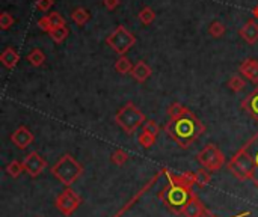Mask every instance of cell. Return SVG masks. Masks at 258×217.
I'll return each mask as SVG.
<instances>
[{
    "instance_id": "836d02e7",
    "label": "cell",
    "mask_w": 258,
    "mask_h": 217,
    "mask_svg": "<svg viewBox=\"0 0 258 217\" xmlns=\"http://www.w3.org/2000/svg\"><path fill=\"white\" fill-rule=\"evenodd\" d=\"M53 5H54V0H36L35 2L36 9H39L41 12H47Z\"/></svg>"
},
{
    "instance_id": "cb8c5ba5",
    "label": "cell",
    "mask_w": 258,
    "mask_h": 217,
    "mask_svg": "<svg viewBox=\"0 0 258 217\" xmlns=\"http://www.w3.org/2000/svg\"><path fill=\"white\" fill-rule=\"evenodd\" d=\"M24 171V166H23V162H18V160H12L11 163H8L6 166V174L12 178H18L21 175V172Z\"/></svg>"
},
{
    "instance_id": "4dcf8cb0",
    "label": "cell",
    "mask_w": 258,
    "mask_h": 217,
    "mask_svg": "<svg viewBox=\"0 0 258 217\" xmlns=\"http://www.w3.org/2000/svg\"><path fill=\"white\" fill-rule=\"evenodd\" d=\"M142 131L150 133V134H153L154 137H157V134H159V131H160V127L157 125V122H156V121H153V119H147V121H145V124L142 125Z\"/></svg>"
},
{
    "instance_id": "e0dca14e",
    "label": "cell",
    "mask_w": 258,
    "mask_h": 217,
    "mask_svg": "<svg viewBox=\"0 0 258 217\" xmlns=\"http://www.w3.org/2000/svg\"><path fill=\"white\" fill-rule=\"evenodd\" d=\"M18 60H20V56H18V53H17L12 47H6V48L2 51V54H0V62H2L3 66L8 68V69L15 68L17 63H18Z\"/></svg>"
},
{
    "instance_id": "9c48e42d",
    "label": "cell",
    "mask_w": 258,
    "mask_h": 217,
    "mask_svg": "<svg viewBox=\"0 0 258 217\" xmlns=\"http://www.w3.org/2000/svg\"><path fill=\"white\" fill-rule=\"evenodd\" d=\"M23 166H24V172H27L32 178H36V177H39L45 171L47 162L36 151H32V153H29L24 157Z\"/></svg>"
},
{
    "instance_id": "484cf974",
    "label": "cell",
    "mask_w": 258,
    "mask_h": 217,
    "mask_svg": "<svg viewBox=\"0 0 258 217\" xmlns=\"http://www.w3.org/2000/svg\"><path fill=\"white\" fill-rule=\"evenodd\" d=\"M225 32H227V29L221 21H213L209 26V35L213 36V38H222L225 35Z\"/></svg>"
},
{
    "instance_id": "3957f363",
    "label": "cell",
    "mask_w": 258,
    "mask_h": 217,
    "mask_svg": "<svg viewBox=\"0 0 258 217\" xmlns=\"http://www.w3.org/2000/svg\"><path fill=\"white\" fill-rule=\"evenodd\" d=\"M51 174L56 180H59L62 184L70 187L83 174V166L71 154H63L51 166Z\"/></svg>"
},
{
    "instance_id": "8fae6325",
    "label": "cell",
    "mask_w": 258,
    "mask_h": 217,
    "mask_svg": "<svg viewBox=\"0 0 258 217\" xmlns=\"http://www.w3.org/2000/svg\"><path fill=\"white\" fill-rule=\"evenodd\" d=\"M163 174L166 175L169 186H183V187L192 189L197 184L195 183V172H184L181 175H175V174H171L168 169H163Z\"/></svg>"
},
{
    "instance_id": "ffe728a7",
    "label": "cell",
    "mask_w": 258,
    "mask_h": 217,
    "mask_svg": "<svg viewBox=\"0 0 258 217\" xmlns=\"http://www.w3.org/2000/svg\"><path fill=\"white\" fill-rule=\"evenodd\" d=\"M128 159H130V154H128L125 150H121V148L115 150V151L110 154V162H112L115 166H124V165L128 162Z\"/></svg>"
},
{
    "instance_id": "e575fe53",
    "label": "cell",
    "mask_w": 258,
    "mask_h": 217,
    "mask_svg": "<svg viewBox=\"0 0 258 217\" xmlns=\"http://www.w3.org/2000/svg\"><path fill=\"white\" fill-rule=\"evenodd\" d=\"M119 2H121V0H104V6H106L109 11H115V9L119 6Z\"/></svg>"
},
{
    "instance_id": "ab89813d",
    "label": "cell",
    "mask_w": 258,
    "mask_h": 217,
    "mask_svg": "<svg viewBox=\"0 0 258 217\" xmlns=\"http://www.w3.org/2000/svg\"><path fill=\"white\" fill-rule=\"evenodd\" d=\"M36 217H42V216H36Z\"/></svg>"
},
{
    "instance_id": "d6a6232c",
    "label": "cell",
    "mask_w": 258,
    "mask_h": 217,
    "mask_svg": "<svg viewBox=\"0 0 258 217\" xmlns=\"http://www.w3.org/2000/svg\"><path fill=\"white\" fill-rule=\"evenodd\" d=\"M38 26H39L41 30L47 32V33H51V32H53V26H51V21H50L48 15L41 17V18L38 20Z\"/></svg>"
},
{
    "instance_id": "ba28073f",
    "label": "cell",
    "mask_w": 258,
    "mask_h": 217,
    "mask_svg": "<svg viewBox=\"0 0 258 217\" xmlns=\"http://www.w3.org/2000/svg\"><path fill=\"white\" fill-rule=\"evenodd\" d=\"M80 204H82V198L71 187L63 189L56 198V208L65 217L73 216L79 210Z\"/></svg>"
},
{
    "instance_id": "d590c367",
    "label": "cell",
    "mask_w": 258,
    "mask_h": 217,
    "mask_svg": "<svg viewBox=\"0 0 258 217\" xmlns=\"http://www.w3.org/2000/svg\"><path fill=\"white\" fill-rule=\"evenodd\" d=\"M252 181L257 184V187H258V153L255 154V174H254V178H252Z\"/></svg>"
},
{
    "instance_id": "2e32d148",
    "label": "cell",
    "mask_w": 258,
    "mask_h": 217,
    "mask_svg": "<svg viewBox=\"0 0 258 217\" xmlns=\"http://www.w3.org/2000/svg\"><path fill=\"white\" fill-rule=\"evenodd\" d=\"M206 211V207L201 204V201L194 195V198L187 202V205L183 208L181 214L184 217H200Z\"/></svg>"
},
{
    "instance_id": "30bf717a",
    "label": "cell",
    "mask_w": 258,
    "mask_h": 217,
    "mask_svg": "<svg viewBox=\"0 0 258 217\" xmlns=\"http://www.w3.org/2000/svg\"><path fill=\"white\" fill-rule=\"evenodd\" d=\"M11 142L18 148V150H26L32 142H33V134L32 131L24 127V125H20L12 134H11Z\"/></svg>"
},
{
    "instance_id": "6da1fadb",
    "label": "cell",
    "mask_w": 258,
    "mask_h": 217,
    "mask_svg": "<svg viewBox=\"0 0 258 217\" xmlns=\"http://www.w3.org/2000/svg\"><path fill=\"white\" fill-rule=\"evenodd\" d=\"M163 128L168 136H171L183 150L190 148V145L206 131L204 124L190 110H187L186 115L178 119H169Z\"/></svg>"
},
{
    "instance_id": "7402d4cb",
    "label": "cell",
    "mask_w": 258,
    "mask_h": 217,
    "mask_svg": "<svg viewBox=\"0 0 258 217\" xmlns=\"http://www.w3.org/2000/svg\"><path fill=\"white\" fill-rule=\"evenodd\" d=\"M187 110H189V109L184 107L183 104H180V103H172V104L168 107V115H169L171 119H178V118L184 116Z\"/></svg>"
},
{
    "instance_id": "8d00e7d4",
    "label": "cell",
    "mask_w": 258,
    "mask_h": 217,
    "mask_svg": "<svg viewBox=\"0 0 258 217\" xmlns=\"http://www.w3.org/2000/svg\"><path fill=\"white\" fill-rule=\"evenodd\" d=\"M200 217H215V216H213L210 211H207V210H206V211H204V213H203V214H201ZM237 217H240V216H237Z\"/></svg>"
},
{
    "instance_id": "ac0fdd59",
    "label": "cell",
    "mask_w": 258,
    "mask_h": 217,
    "mask_svg": "<svg viewBox=\"0 0 258 217\" xmlns=\"http://www.w3.org/2000/svg\"><path fill=\"white\" fill-rule=\"evenodd\" d=\"M89 18H91L89 11L85 9V8H82V6H77V8L73 9V12H71V20H73L77 26L86 24V23L89 21Z\"/></svg>"
},
{
    "instance_id": "603a6c76",
    "label": "cell",
    "mask_w": 258,
    "mask_h": 217,
    "mask_svg": "<svg viewBox=\"0 0 258 217\" xmlns=\"http://www.w3.org/2000/svg\"><path fill=\"white\" fill-rule=\"evenodd\" d=\"M138 18H139V21H141L144 26H148V24H151V23L154 21V18H156V12L153 11V8L145 6L144 9H141V12H139Z\"/></svg>"
},
{
    "instance_id": "5b68a950",
    "label": "cell",
    "mask_w": 258,
    "mask_h": 217,
    "mask_svg": "<svg viewBox=\"0 0 258 217\" xmlns=\"http://www.w3.org/2000/svg\"><path fill=\"white\" fill-rule=\"evenodd\" d=\"M192 198H194L192 189L183 187V186H169L168 184V187L160 192V199L166 204V207L171 211L180 213V214Z\"/></svg>"
},
{
    "instance_id": "74e56055",
    "label": "cell",
    "mask_w": 258,
    "mask_h": 217,
    "mask_svg": "<svg viewBox=\"0 0 258 217\" xmlns=\"http://www.w3.org/2000/svg\"><path fill=\"white\" fill-rule=\"evenodd\" d=\"M254 17H255V18L258 20V5L255 6V8H254Z\"/></svg>"
},
{
    "instance_id": "277c9868",
    "label": "cell",
    "mask_w": 258,
    "mask_h": 217,
    "mask_svg": "<svg viewBox=\"0 0 258 217\" xmlns=\"http://www.w3.org/2000/svg\"><path fill=\"white\" fill-rule=\"evenodd\" d=\"M115 121L125 134H135L138 128L145 124L147 119L145 115L138 109V106L128 101L115 113Z\"/></svg>"
},
{
    "instance_id": "52a82bcc",
    "label": "cell",
    "mask_w": 258,
    "mask_h": 217,
    "mask_svg": "<svg viewBox=\"0 0 258 217\" xmlns=\"http://www.w3.org/2000/svg\"><path fill=\"white\" fill-rule=\"evenodd\" d=\"M197 159H198L200 165L203 166V169H207L209 172H216V171L222 169V166L225 165V156L215 143L206 145L198 153Z\"/></svg>"
},
{
    "instance_id": "44dd1931",
    "label": "cell",
    "mask_w": 258,
    "mask_h": 217,
    "mask_svg": "<svg viewBox=\"0 0 258 217\" xmlns=\"http://www.w3.org/2000/svg\"><path fill=\"white\" fill-rule=\"evenodd\" d=\"M27 60L32 66H41L45 60V54L42 53V50L39 48H33L29 54H27Z\"/></svg>"
},
{
    "instance_id": "d6986e66",
    "label": "cell",
    "mask_w": 258,
    "mask_h": 217,
    "mask_svg": "<svg viewBox=\"0 0 258 217\" xmlns=\"http://www.w3.org/2000/svg\"><path fill=\"white\" fill-rule=\"evenodd\" d=\"M132 69H133V65H132L130 59L127 56H119L118 60L115 62V71L118 74H121V76L132 73Z\"/></svg>"
},
{
    "instance_id": "d4e9b609",
    "label": "cell",
    "mask_w": 258,
    "mask_h": 217,
    "mask_svg": "<svg viewBox=\"0 0 258 217\" xmlns=\"http://www.w3.org/2000/svg\"><path fill=\"white\" fill-rule=\"evenodd\" d=\"M210 181H212V172H209L207 169H198L195 172V183H197V186L206 187Z\"/></svg>"
},
{
    "instance_id": "4fadbf2b",
    "label": "cell",
    "mask_w": 258,
    "mask_h": 217,
    "mask_svg": "<svg viewBox=\"0 0 258 217\" xmlns=\"http://www.w3.org/2000/svg\"><path fill=\"white\" fill-rule=\"evenodd\" d=\"M130 74H132V77H133L136 82L144 83V82H147V80L151 77L153 69H151V66H150L148 63H145L144 60H139V62L133 66V69H132Z\"/></svg>"
},
{
    "instance_id": "7c38bea8",
    "label": "cell",
    "mask_w": 258,
    "mask_h": 217,
    "mask_svg": "<svg viewBox=\"0 0 258 217\" xmlns=\"http://www.w3.org/2000/svg\"><path fill=\"white\" fill-rule=\"evenodd\" d=\"M239 33L248 44H255L258 41V23L255 20H248Z\"/></svg>"
},
{
    "instance_id": "83f0119b",
    "label": "cell",
    "mask_w": 258,
    "mask_h": 217,
    "mask_svg": "<svg viewBox=\"0 0 258 217\" xmlns=\"http://www.w3.org/2000/svg\"><path fill=\"white\" fill-rule=\"evenodd\" d=\"M138 142H139V145H141L142 148L148 150V148H151V147L156 143V137H154L153 134H150V133L142 131V133L139 134V137H138Z\"/></svg>"
},
{
    "instance_id": "8992f818",
    "label": "cell",
    "mask_w": 258,
    "mask_h": 217,
    "mask_svg": "<svg viewBox=\"0 0 258 217\" xmlns=\"http://www.w3.org/2000/svg\"><path fill=\"white\" fill-rule=\"evenodd\" d=\"M106 44L119 56H125L127 51L136 44V36L128 32L124 26H118L107 38Z\"/></svg>"
},
{
    "instance_id": "4316f807",
    "label": "cell",
    "mask_w": 258,
    "mask_h": 217,
    "mask_svg": "<svg viewBox=\"0 0 258 217\" xmlns=\"http://www.w3.org/2000/svg\"><path fill=\"white\" fill-rule=\"evenodd\" d=\"M70 35V29L65 26V27H60V29H54L51 33H50V36H51V39L56 42V44H60V42H63L65 39H67V36Z\"/></svg>"
},
{
    "instance_id": "9a60e30c",
    "label": "cell",
    "mask_w": 258,
    "mask_h": 217,
    "mask_svg": "<svg viewBox=\"0 0 258 217\" xmlns=\"http://www.w3.org/2000/svg\"><path fill=\"white\" fill-rule=\"evenodd\" d=\"M242 109L248 112L254 119L258 121V88H255L243 101H242Z\"/></svg>"
},
{
    "instance_id": "f546056e",
    "label": "cell",
    "mask_w": 258,
    "mask_h": 217,
    "mask_svg": "<svg viewBox=\"0 0 258 217\" xmlns=\"http://www.w3.org/2000/svg\"><path fill=\"white\" fill-rule=\"evenodd\" d=\"M48 18H50V21H51L53 30H54V29H60V27H65V26H67L65 18H63L59 12H50V14H48Z\"/></svg>"
},
{
    "instance_id": "f35d334b",
    "label": "cell",
    "mask_w": 258,
    "mask_h": 217,
    "mask_svg": "<svg viewBox=\"0 0 258 217\" xmlns=\"http://www.w3.org/2000/svg\"><path fill=\"white\" fill-rule=\"evenodd\" d=\"M245 217H251V216H249V214H248V216H245Z\"/></svg>"
},
{
    "instance_id": "f1b7e54d",
    "label": "cell",
    "mask_w": 258,
    "mask_h": 217,
    "mask_svg": "<svg viewBox=\"0 0 258 217\" xmlns=\"http://www.w3.org/2000/svg\"><path fill=\"white\" fill-rule=\"evenodd\" d=\"M227 85H228V88H230L233 92H240V91L245 88V85H246V83H245V80H243L240 76H233V77L228 80V83H227Z\"/></svg>"
},
{
    "instance_id": "5bb4252c",
    "label": "cell",
    "mask_w": 258,
    "mask_h": 217,
    "mask_svg": "<svg viewBox=\"0 0 258 217\" xmlns=\"http://www.w3.org/2000/svg\"><path fill=\"white\" fill-rule=\"evenodd\" d=\"M239 69H240L242 76H245L249 82L258 83V60L246 59V60H243V63L240 65Z\"/></svg>"
},
{
    "instance_id": "1f68e13d",
    "label": "cell",
    "mask_w": 258,
    "mask_h": 217,
    "mask_svg": "<svg viewBox=\"0 0 258 217\" xmlns=\"http://www.w3.org/2000/svg\"><path fill=\"white\" fill-rule=\"evenodd\" d=\"M14 23H15V20L9 12H2V15H0V29L2 30H8Z\"/></svg>"
},
{
    "instance_id": "7a4b0ae2",
    "label": "cell",
    "mask_w": 258,
    "mask_h": 217,
    "mask_svg": "<svg viewBox=\"0 0 258 217\" xmlns=\"http://www.w3.org/2000/svg\"><path fill=\"white\" fill-rule=\"evenodd\" d=\"M257 137V136H255ZM255 137H252L243 148H240L234 156L233 159L230 160V163L227 165L230 172L242 180V181H246V180H252L254 178V174H255V157H252L248 150L251 147V143H254Z\"/></svg>"
}]
</instances>
